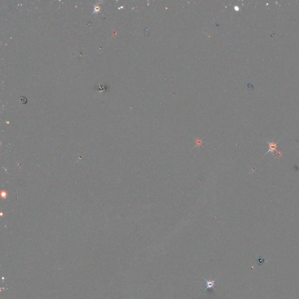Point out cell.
I'll use <instances>...</instances> for the list:
<instances>
[{"mask_svg":"<svg viewBox=\"0 0 299 299\" xmlns=\"http://www.w3.org/2000/svg\"><path fill=\"white\" fill-rule=\"evenodd\" d=\"M266 142L268 143V145H269V150L265 153V154L264 155V156L266 154H268V153H271L272 154L273 156L275 157V154H274V152H276V153L278 152V143L279 142V140H278L277 142H274V140L273 139L272 141H269L268 140H265Z\"/></svg>","mask_w":299,"mask_h":299,"instance_id":"1","label":"cell"},{"mask_svg":"<svg viewBox=\"0 0 299 299\" xmlns=\"http://www.w3.org/2000/svg\"><path fill=\"white\" fill-rule=\"evenodd\" d=\"M205 280V281L206 282V288H205V289L204 290V292H206V290H210L212 288H213L214 289V286L216 285V280H206L205 279H204Z\"/></svg>","mask_w":299,"mask_h":299,"instance_id":"2","label":"cell"},{"mask_svg":"<svg viewBox=\"0 0 299 299\" xmlns=\"http://www.w3.org/2000/svg\"><path fill=\"white\" fill-rule=\"evenodd\" d=\"M283 154V152H282L280 151H278V152L276 153V157H275V158H277V157H278L279 158H280L282 157Z\"/></svg>","mask_w":299,"mask_h":299,"instance_id":"3","label":"cell"},{"mask_svg":"<svg viewBox=\"0 0 299 299\" xmlns=\"http://www.w3.org/2000/svg\"><path fill=\"white\" fill-rule=\"evenodd\" d=\"M297 166H299V163H298V165H297Z\"/></svg>","mask_w":299,"mask_h":299,"instance_id":"4","label":"cell"}]
</instances>
